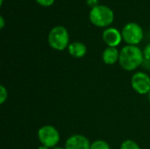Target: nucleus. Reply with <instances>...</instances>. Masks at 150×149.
Instances as JSON below:
<instances>
[{"mask_svg": "<svg viewBox=\"0 0 150 149\" xmlns=\"http://www.w3.org/2000/svg\"><path fill=\"white\" fill-rule=\"evenodd\" d=\"M144 61L143 51L137 46L127 45L120 51L119 62L126 71H134L142 65Z\"/></svg>", "mask_w": 150, "mask_h": 149, "instance_id": "1", "label": "nucleus"}, {"mask_svg": "<svg viewBox=\"0 0 150 149\" xmlns=\"http://www.w3.org/2000/svg\"><path fill=\"white\" fill-rule=\"evenodd\" d=\"M89 18L94 25L106 27L113 22L114 13L110 7L99 4L91 10Z\"/></svg>", "mask_w": 150, "mask_h": 149, "instance_id": "2", "label": "nucleus"}, {"mask_svg": "<svg viewBox=\"0 0 150 149\" xmlns=\"http://www.w3.org/2000/svg\"><path fill=\"white\" fill-rule=\"evenodd\" d=\"M47 41L49 46L57 51L68 48L69 45V34L68 30L62 25H56L48 33Z\"/></svg>", "mask_w": 150, "mask_h": 149, "instance_id": "3", "label": "nucleus"}, {"mask_svg": "<svg viewBox=\"0 0 150 149\" xmlns=\"http://www.w3.org/2000/svg\"><path fill=\"white\" fill-rule=\"evenodd\" d=\"M38 139L42 146L54 148L60 141V133L54 126L45 125L38 130Z\"/></svg>", "mask_w": 150, "mask_h": 149, "instance_id": "4", "label": "nucleus"}, {"mask_svg": "<svg viewBox=\"0 0 150 149\" xmlns=\"http://www.w3.org/2000/svg\"><path fill=\"white\" fill-rule=\"evenodd\" d=\"M122 38L127 45L137 46L143 40V30L140 25L137 23H128L127 24L121 32Z\"/></svg>", "mask_w": 150, "mask_h": 149, "instance_id": "5", "label": "nucleus"}, {"mask_svg": "<svg viewBox=\"0 0 150 149\" xmlns=\"http://www.w3.org/2000/svg\"><path fill=\"white\" fill-rule=\"evenodd\" d=\"M131 85L140 95H148L150 92V76L145 72H135L131 78Z\"/></svg>", "mask_w": 150, "mask_h": 149, "instance_id": "6", "label": "nucleus"}, {"mask_svg": "<svg viewBox=\"0 0 150 149\" xmlns=\"http://www.w3.org/2000/svg\"><path fill=\"white\" fill-rule=\"evenodd\" d=\"M91 143L84 135L73 134L69 137L65 142L66 149H91Z\"/></svg>", "mask_w": 150, "mask_h": 149, "instance_id": "7", "label": "nucleus"}, {"mask_svg": "<svg viewBox=\"0 0 150 149\" xmlns=\"http://www.w3.org/2000/svg\"><path fill=\"white\" fill-rule=\"evenodd\" d=\"M102 38L104 42L110 47H118L123 40L121 32L118 29L113 27H109L105 29L103 32Z\"/></svg>", "mask_w": 150, "mask_h": 149, "instance_id": "8", "label": "nucleus"}, {"mask_svg": "<svg viewBox=\"0 0 150 149\" xmlns=\"http://www.w3.org/2000/svg\"><path fill=\"white\" fill-rule=\"evenodd\" d=\"M102 59L103 61L107 65H113L117 61H119L120 59V51L117 49V47H108L105 48L102 54Z\"/></svg>", "mask_w": 150, "mask_h": 149, "instance_id": "9", "label": "nucleus"}, {"mask_svg": "<svg viewBox=\"0 0 150 149\" xmlns=\"http://www.w3.org/2000/svg\"><path fill=\"white\" fill-rule=\"evenodd\" d=\"M68 51L69 54L74 58H82L86 54L87 47L83 43L79 41H75L69 45Z\"/></svg>", "mask_w": 150, "mask_h": 149, "instance_id": "10", "label": "nucleus"}, {"mask_svg": "<svg viewBox=\"0 0 150 149\" xmlns=\"http://www.w3.org/2000/svg\"><path fill=\"white\" fill-rule=\"evenodd\" d=\"M91 149H111V147L105 141L97 140L91 143Z\"/></svg>", "mask_w": 150, "mask_h": 149, "instance_id": "11", "label": "nucleus"}, {"mask_svg": "<svg viewBox=\"0 0 150 149\" xmlns=\"http://www.w3.org/2000/svg\"><path fill=\"white\" fill-rule=\"evenodd\" d=\"M120 149H141V148L134 141L126 140L121 143Z\"/></svg>", "mask_w": 150, "mask_h": 149, "instance_id": "12", "label": "nucleus"}, {"mask_svg": "<svg viewBox=\"0 0 150 149\" xmlns=\"http://www.w3.org/2000/svg\"><path fill=\"white\" fill-rule=\"evenodd\" d=\"M7 97H8L7 89L4 85H1L0 86V104L3 105L6 101Z\"/></svg>", "mask_w": 150, "mask_h": 149, "instance_id": "13", "label": "nucleus"}, {"mask_svg": "<svg viewBox=\"0 0 150 149\" xmlns=\"http://www.w3.org/2000/svg\"><path fill=\"white\" fill-rule=\"evenodd\" d=\"M39 4L42 5V6H51L54 3V0H35Z\"/></svg>", "mask_w": 150, "mask_h": 149, "instance_id": "14", "label": "nucleus"}, {"mask_svg": "<svg viewBox=\"0 0 150 149\" xmlns=\"http://www.w3.org/2000/svg\"><path fill=\"white\" fill-rule=\"evenodd\" d=\"M143 55H144V59L145 60L150 61V43H149L145 47V48L143 50Z\"/></svg>", "mask_w": 150, "mask_h": 149, "instance_id": "15", "label": "nucleus"}, {"mask_svg": "<svg viewBox=\"0 0 150 149\" xmlns=\"http://www.w3.org/2000/svg\"><path fill=\"white\" fill-rule=\"evenodd\" d=\"M86 2H87V4L90 7H91V9L98 6V5H99L98 4V0H87Z\"/></svg>", "mask_w": 150, "mask_h": 149, "instance_id": "16", "label": "nucleus"}, {"mask_svg": "<svg viewBox=\"0 0 150 149\" xmlns=\"http://www.w3.org/2000/svg\"><path fill=\"white\" fill-rule=\"evenodd\" d=\"M4 26V18L1 16V17H0V29H3Z\"/></svg>", "mask_w": 150, "mask_h": 149, "instance_id": "17", "label": "nucleus"}, {"mask_svg": "<svg viewBox=\"0 0 150 149\" xmlns=\"http://www.w3.org/2000/svg\"><path fill=\"white\" fill-rule=\"evenodd\" d=\"M37 149H49V148H47V147H45V146H42V145H41V146H40V147H39Z\"/></svg>", "mask_w": 150, "mask_h": 149, "instance_id": "18", "label": "nucleus"}, {"mask_svg": "<svg viewBox=\"0 0 150 149\" xmlns=\"http://www.w3.org/2000/svg\"><path fill=\"white\" fill-rule=\"evenodd\" d=\"M52 149H66L65 148H62V147H55V148H54Z\"/></svg>", "mask_w": 150, "mask_h": 149, "instance_id": "19", "label": "nucleus"}, {"mask_svg": "<svg viewBox=\"0 0 150 149\" xmlns=\"http://www.w3.org/2000/svg\"><path fill=\"white\" fill-rule=\"evenodd\" d=\"M148 97H149V100L150 101V92L149 93V94H148Z\"/></svg>", "mask_w": 150, "mask_h": 149, "instance_id": "20", "label": "nucleus"}, {"mask_svg": "<svg viewBox=\"0 0 150 149\" xmlns=\"http://www.w3.org/2000/svg\"><path fill=\"white\" fill-rule=\"evenodd\" d=\"M1 1V4H0V5H2L3 4V0H0Z\"/></svg>", "mask_w": 150, "mask_h": 149, "instance_id": "21", "label": "nucleus"}]
</instances>
